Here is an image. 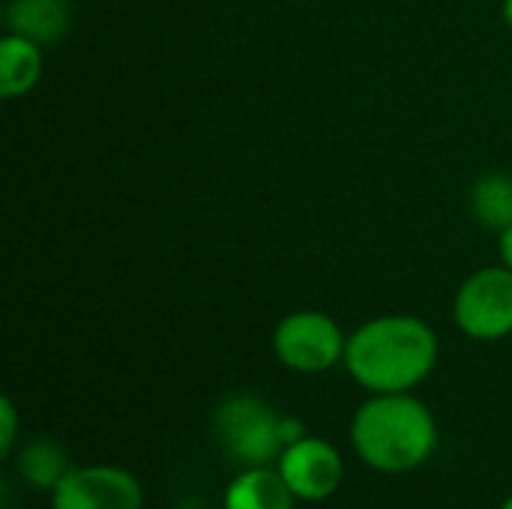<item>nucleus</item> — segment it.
Masks as SVG:
<instances>
[{
    "label": "nucleus",
    "instance_id": "f257e3e1",
    "mask_svg": "<svg viewBox=\"0 0 512 509\" xmlns=\"http://www.w3.org/2000/svg\"><path fill=\"white\" fill-rule=\"evenodd\" d=\"M342 366L369 393H411L438 366V336L417 315H378L348 336Z\"/></svg>",
    "mask_w": 512,
    "mask_h": 509
},
{
    "label": "nucleus",
    "instance_id": "f03ea898",
    "mask_svg": "<svg viewBox=\"0 0 512 509\" xmlns=\"http://www.w3.org/2000/svg\"><path fill=\"white\" fill-rule=\"evenodd\" d=\"M351 447L372 471L411 474L432 459L438 423L411 393H372L351 420Z\"/></svg>",
    "mask_w": 512,
    "mask_h": 509
},
{
    "label": "nucleus",
    "instance_id": "7ed1b4c3",
    "mask_svg": "<svg viewBox=\"0 0 512 509\" xmlns=\"http://www.w3.org/2000/svg\"><path fill=\"white\" fill-rule=\"evenodd\" d=\"M213 429L228 459L243 468H267L285 450L282 414L258 396H228L213 414Z\"/></svg>",
    "mask_w": 512,
    "mask_h": 509
},
{
    "label": "nucleus",
    "instance_id": "20e7f679",
    "mask_svg": "<svg viewBox=\"0 0 512 509\" xmlns=\"http://www.w3.org/2000/svg\"><path fill=\"white\" fill-rule=\"evenodd\" d=\"M345 345L348 336L342 327L327 312L315 309L291 312L273 330L276 360L297 375H321L345 363Z\"/></svg>",
    "mask_w": 512,
    "mask_h": 509
},
{
    "label": "nucleus",
    "instance_id": "39448f33",
    "mask_svg": "<svg viewBox=\"0 0 512 509\" xmlns=\"http://www.w3.org/2000/svg\"><path fill=\"white\" fill-rule=\"evenodd\" d=\"M456 327L474 342H501L512 336V270L483 267L471 273L453 300Z\"/></svg>",
    "mask_w": 512,
    "mask_h": 509
},
{
    "label": "nucleus",
    "instance_id": "423d86ee",
    "mask_svg": "<svg viewBox=\"0 0 512 509\" xmlns=\"http://www.w3.org/2000/svg\"><path fill=\"white\" fill-rule=\"evenodd\" d=\"M51 509H144V486L126 468L84 465L60 480Z\"/></svg>",
    "mask_w": 512,
    "mask_h": 509
},
{
    "label": "nucleus",
    "instance_id": "0eeeda50",
    "mask_svg": "<svg viewBox=\"0 0 512 509\" xmlns=\"http://www.w3.org/2000/svg\"><path fill=\"white\" fill-rule=\"evenodd\" d=\"M276 471L282 474V480L288 483L297 501L318 504L339 492L345 477V462L330 441L306 435L282 450Z\"/></svg>",
    "mask_w": 512,
    "mask_h": 509
},
{
    "label": "nucleus",
    "instance_id": "6e6552de",
    "mask_svg": "<svg viewBox=\"0 0 512 509\" xmlns=\"http://www.w3.org/2000/svg\"><path fill=\"white\" fill-rule=\"evenodd\" d=\"M72 24L69 0H12L6 6V27L39 45H54Z\"/></svg>",
    "mask_w": 512,
    "mask_h": 509
},
{
    "label": "nucleus",
    "instance_id": "1a4fd4ad",
    "mask_svg": "<svg viewBox=\"0 0 512 509\" xmlns=\"http://www.w3.org/2000/svg\"><path fill=\"white\" fill-rule=\"evenodd\" d=\"M294 501L282 474L267 465L240 471L225 489L222 509H294Z\"/></svg>",
    "mask_w": 512,
    "mask_h": 509
},
{
    "label": "nucleus",
    "instance_id": "9d476101",
    "mask_svg": "<svg viewBox=\"0 0 512 509\" xmlns=\"http://www.w3.org/2000/svg\"><path fill=\"white\" fill-rule=\"evenodd\" d=\"M45 69L42 45L33 39H24L18 33H6L0 39V96L3 99H21L27 96Z\"/></svg>",
    "mask_w": 512,
    "mask_h": 509
},
{
    "label": "nucleus",
    "instance_id": "9b49d317",
    "mask_svg": "<svg viewBox=\"0 0 512 509\" xmlns=\"http://www.w3.org/2000/svg\"><path fill=\"white\" fill-rule=\"evenodd\" d=\"M15 465H18V474L21 480H27L33 489H45V492H54L60 486V480L75 468L66 456V450L48 438H36V441H27L18 456H15Z\"/></svg>",
    "mask_w": 512,
    "mask_h": 509
},
{
    "label": "nucleus",
    "instance_id": "f8f14e48",
    "mask_svg": "<svg viewBox=\"0 0 512 509\" xmlns=\"http://www.w3.org/2000/svg\"><path fill=\"white\" fill-rule=\"evenodd\" d=\"M471 213L489 231H504L512 225V177L501 171L483 174L471 189Z\"/></svg>",
    "mask_w": 512,
    "mask_h": 509
},
{
    "label": "nucleus",
    "instance_id": "ddd939ff",
    "mask_svg": "<svg viewBox=\"0 0 512 509\" xmlns=\"http://www.w3.org/2000/svg\"><path fill=\"white\" fill-rule=\"evenodd\" d=\"M15 441H18V414L12 399L0 402V456L9 459L15 453Z\"/></svg>",
    "mask_w": 512,
    "mask_h": 509
},
{
    "label": "nucleus",
    "instance_id": "4468645a",
    "mask_svg": "<svg viewBox=\"0 0 512 509\" xmlns=\"http://www.w3.org/2000/svg\"><path fill=\"white\" fill-rule=\"evenodd\" d=\"M300 438H306L303 420H297V417H282V441H285V447H288V444H297Z\"/></svg>",
    "mask_w": 512,
    "mask_h": 509
},
{
    "label": "nucleus",
    "instance_id": "2eb2a0df",
    "mask_svg": "<svg viewBox=\"0 0 512 509\" xmlns=\"http://www.w3.org/2000/svg\"><path fill=\"white\" fill-rule=\"evenodd\" d=\"M498 252H501V264L512 270V225L498 234Z\"/></svg>",
    "mask_w": 512,
    "mask_h": 509
},
{
    "label": "nucleus",
    "instance_id": "dca6fc26",
    "mask_svg": "<svg viewBox=\"0 0 512 509\" xmlns=\"http://www.w3.org/2000/svg\"><path fill=\"white\" fill-rule=\"evenodd\" d=\"M504 21L512 27V0H504Z\"/></svg>",
    "mask_w": 512,
    "mask_h": 509
},
{
    "label": "nucleus",
    "instance_id": "f3484780",
    "mask_svg": "<svg viewBox=\"0 0 512 509\" xmlns=\"http://www.w3.org/2000/svg\"><path fill=\"white\" fill-rule=\"evenodd\" d=\"M501 509H512V495L504 501V504H501Z\"/></svg>",
    "mask_w": 512,
    "mask_h": 509
}]
</instances>
